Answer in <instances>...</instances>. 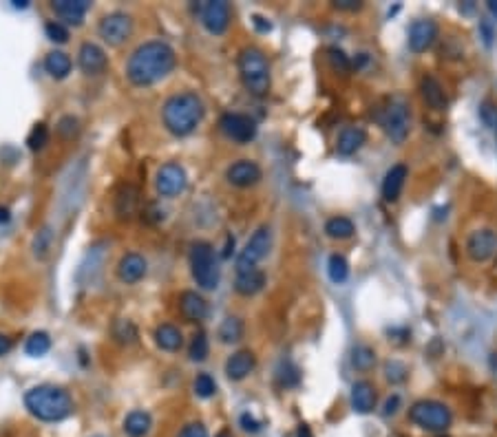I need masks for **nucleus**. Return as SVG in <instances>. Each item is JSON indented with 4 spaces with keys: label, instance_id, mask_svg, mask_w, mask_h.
Returning <instances> with one entry per match:
<instances>
[{
    "label": "nucleus",
    "instance_id": "nucleus-1",
    "mask_svg": "<svg viewBox=\"0 0 497 437\" xmlns=\"http://www.w3.org/2000/svg\"><path fill=\"white\" fill-rule=\"evenodd\" d=\"M175 62L177 56L170 45L162 40H151L133 51L126 62V75L135 86H151L175 69Z\"/></svg>",
    "mask_w": 497,
    "mask_h": 437
},
{
    "label": "nucleus",
    "instance_id": "nucleus-2",
    "mask_svg": "<svg viewBox=\"0 0 497 437\" xmlns=\"http://www.w3.org/2000/svg\"><path fill=\"white\" fill-rule=\"evenodd\" d=\"M24 406L43 422H60L73 413V400L69 391L56 384H40L24 393Z\"/></svg>",
    "mask_w": 497,
    "mask_h": 437
},
{
    "label": "nucleus",
    "instance_id": "nucleus-3",
    "mask_svg": "<svg viewBox=\"0 0 497 437\" xmlns=\"http://www.w3.org/2000/svg\"><path fill=\"white\" fill-rule=\"evenodd\" d=\"M204 102L197 95V93H177L166 100L162 117L164 126L177 137H186L199 126V122L204 119Z\"/></svg>",
    "mask_w": 497,
    "mask_h": 437
},
{
    "label": "nucleus",
    "instance_id": "nucleus-4",
    "mask_svg": "<svg viewBox=\"0 0 497 437\" xmlns=\"http://www.w3.org/2000/svg\"><path fill=\"white\" fill-rule=\"evenodd\" d=\"M239 75L244 86L252 95L263 98L270 91V64L263 56V51L257 47H248L239 53Z\"/></svg>",
    "mask_w": 497,
    "mask_h": 437
},
{
    "label": "nucleus",
    "instance_id": "nucleus-5",
    "mask_svg": "<svg viewBox=\"0 0 497 437\" xmlns=\"http://www.w3.org/2000/svg\"><path fill=\"white\" fill-rule=\"evenodd\" d=\"M380 124L387 132V137L394 144H402L409 135V126H411V111H409V102L405 95H394L389 98L385 109L380 113Z\"/></svg>",
    "mask_w": 497,
    "mask_h": 437
},
{
    "label": "nucleus",
    "instance_id": "nucleus-6",
    "mask_svg": "<svg viewBox=\"0 0 497 437\" xmlns=\"http://www.w3.org/2000/svg\"><path fill=\"white\" fill-rule=\"evenodd\" d=\"M191 272L201 289H214L219 285V265L214 250L206 241H197L191 250Z\"/></svg>",
    "mask_w": 497,
    "mask_h": 437
},
{
    "label": "nucleus",
    "instance_id": "nucleus-7",
    "mask_svg": "<svg viewBox=\"0 0 497 437\" xmlns=\"http://www.w3.org/2000/svg\"><path fill=\"white\" fill-rule=\"evenodd\" d=\"M409 420L424 431L445 433L451 427L453 415L447 404L436 400H420L409 408Z\"/></svg>",
    "mask_w": 497,
    "mask_h": 437
},
{
    "label": "nucleus",
    "instance_id": "nucleus-8",
    "mask_svg": "<svg viewBox=\"0 0 497 437\" xmlns=\"http://www.w3.org/2000/svg\"><path fill=\"white\" fill-rule=\"evenodd\" d=\"M270 247H272V230L267 228V225H261V228L250 236V241L244 247V252L239 254V259H237V274L257 270V265L267 256Z\"/></svg>",
    "mask_w": 497,
    "mask_h": 437
},
{
    "label": "nucleus",
    "instance_id": "nucleus-9",
    "mask_svg": "<svg viewBox=\"0 0 497 437\" xmlns=\"http://www.w3.org/2000/svg\"><path fill=\"white\" fill-rule=\"evenodd\" d=\"M98 33H100V38L104 40V43L111 45V47L124 45L133 33V18L128 16V13H122V11L109 13V16H104L100 20Z\"/></svg>",
    "mask_w": 497,
    "mask_h": 437
},
{
    "label": "nucleus",
    "instance_id": "nucleus-10",
    "mask_svg": "<svg viewBox=\"0 0 497 437\" xmlns=\"http://www.w3.org/2000/svg\"><path fill=\"white\" fill-rule=\"evenodd\" d=\"M199 18L201 24L206 26V31L212 36L225 33L228 24H230V5L223 0H208V3L199 5Z\"/></svg>",
    "mask_w": 497,
    "mask_h": 437
},
{
    "label": "nucleus",
    "instance_id": "nucleus-11",
    "mask_svg": "<svg viewBox=\"0 0 497 437\" xmlns=\"http://www.w3.org/2000/svg\"><path fill=\"white\" fill-rule=\"evenodd\" d=\"M219 126L223 130V135L237 144H248L257 137V124H254L252 117L244 113H225L219 119Z\"/></svg>",
    "mask_w": 497,
    "mask_h": 437
},
{
    "label": "nucleus",
    "instance_id": "nucleus-12",
    "mask_svg": "<svg viewBox=\"0 0 497 437\" xmlns=\"http://www.w3.org/2000/svg\"><path fill=\"white\" fill-rule=\"evenodd\" d=\"M155 185H157V192L162 197H177L186 190L188 185V175L184 166L179 164H164L157 172V179H155Z\"/></svg>",
    "mask_w": 497,
    "mask_h": 437
},
{
    "label": "nucleus",
    "instance_id": "nucleus-13",
    "mask_svg": "<svg viewBox=\"0 0 497 437\" xmlns=\"http://www.w3.org/2000/svg\"><path fill=\"white\" fill-rule=\"evenodd\" d=\"M497 252V232L495 230H475L466 241V254L471 256V261L482 263L489 261Z\"/></svg>",
    "mask_w": 497,
    "mask_h": 437
},
{
    "label": "nucleus",
    "instance_id": "nucleus-14",
    "mask_svg": "<svg viewBox=\"0 0 497 437\" xmlns=\"http://www.w3.org/2000/svg\"><path fill=\"white\" fill-rule=\"evenodd\" d=\"M438 38V24L433 20H415L409 26V49L413 53H424L431 49Z\"/></svg>",
    "mask_w": 497,
    "mask_h": 437
},
{
    "label": "nucleus",
    "instance_id": "nucleus-15",
    "mask_svg": "<svg viewBox=\"0 0 497 437\" xmlns=\"http://www.w3.org/2000/svg\"><path fill=\"white\" fill-rule=\"evenodd\" d=\"M228 181L237 188H250V185L259 183L261 179V168L257 162H250V159H241V162H235L225 172Z\"/></svg>",
    "mask_w": 497,
    "mask_h": 437
},
{
    "label": "nucleus",
    "instance_id": "nucleus-16",
    "mask_svg": "<svg viewBox=\"0 0 497 437\" xmlns=\"http://www.w3.org/2000/svg\"><path fill=\"white\" fill-rule=\"evenodd\" d=\"M77 62H80V69H82L87 75H98L106 69V53L100 45L96 43H84L80 47L77 53Z\"/></svg>",
    "mask_w": 497,
    "mask_h": 437
},
{
    "label": "nucleus",
    "instance_id": "nucleus-17",
    "mask_svg": "<svg viewBox=\"0 0 497 437\" xmlns=\"http://www.w3.org/2000/svg\"><path fill=\"white\" fill-rule=\"evenodd\" d=\"M117 276L119 281L126 283V285H133L142 281L146 276V261L144 256L135 254V252H128L122 259H119V265H117Z\"/></svg>",
    "mask_w": 497,
    "mask_h": 437
},
{
    "label": "nucleus",
    "instance_id": "nucleus-18",
    "mask_svg": "<svg viewBox=\"0 0 497 437\" xmlns=\"http://www.w3.org/2000/svg\"><path fill=\"white\" fill-rule=\"evenodd\" d=\"M51 9L56 11V16H60L64 22L69 24H82L87 11L91 9V3L89 0H56V3H51Z\"/></svg>",
    "mask_w": 497,
    "mask_h": 437
},
{
    "label": "nucleus",
    "instance_id": "nucleus-19",
    "mask_svg": "<svg viewBox=\"0 0 497 437\" xmlns=\"http://www.w3.org/2000/svg\"><path fill=\"white\" fill-rule=\"evenodd\" d=\"M254 367H257V358H254L252 351H237L232 353L230 358H228V362H225V376L239 382V380H244L248 378Z\"/></svg>",
    "mask_w": 497,
    "mask_h": 437
},
{
    "label": "nucleus",
    "instance_id": "nucleus-20",
    "mask_svg": "<svg viewBox=\"0 0 497 437\" xmlns=\"http://www.w3.org/2000/svg\"><path fill=\"white\" fill-rule=\"evenodd\" d=\"M407 175H409V170H407L405 164H396V166H392V168L387 170V175L383 179V197H385V201H398L402 188H405Z\"/></svg>",
    "mask_w": 497,
    "mask_h": 437
},
{
    "label": "nucleus",
    "instance_id": "nucleus-21",
    "mask_svg": "<svg viewBox=\"0 0 497 437\" xmlns=\"http://www.w3.org/2000/svg\"><path fill=\"white\" fill-rule=\"evenodd\" d=\"M179 309L186 321L199 323L208 316V302L204 296H199L197 291H181L179 296Z\"/></svg>",
    "mask_w": 497,
    "mask_h": 437
},
{
    "label": "nucleus",
    "instance_id": "nucleus-22",
    "mask_svg": "<svg viewBox=\"0 0 497 437\" xmlns=\"http://www.w3.org/2000/svg\"><path fill=\"white\" fill-rule=\"evenodd\" d=\"M376 397L378 395H376L373 384L367 382V380H360L352 387V406L360 415L371 413V411L376 408Z\"/></svg>",
    "mask_w": 497,
    "mask_h": 437
},
{
    "label": "nucleus",
    "instance_id": "nucleus-23",
    "mask_svg": "<svg viewBox=\"0 0 497 437\" xmlns=\"http://www.w3.org/2000/svg\"><path fill=\"white\" fill-rule=\"evenodd\" d=\"M138 208H140V192L138 188L133 185H122L115 197V212L119 219H133L138 215Z\"/></svg>",
    "mask_w": 497,
    "mask_h": 437
},
{
    "label": "nucleus",
    "instance_id": "nucleus-24",
    "mask_svg": "<svg viewBox=\"0 0 497 437\" xmlns=\"http://www.w3.org/2000/svg\"><path fill=\"white\" fill-rule=\"evenodd\" d=\"M367 139V132L358 128V126H347L341 130V135H339V141H336V151H339V155L343 157H349V155H354L362 144H365Z\"/></svg>",
    "mask_w": 497,
    "mask_h": 437
},
{
    "label": "nucleus",
    "instance_id": "nucleus-25",
    "mask_svg": "<svg viewBox=\"0 0 497 437\" xmlns=\"http://www.w3.org/2000/svg\"><path fill=\"white\" fill-rule=\"evenodd\" d=\"M420 91H422V98L426 100V104L431 106V109H436V111L447 109V93L433 75H426L422 79Z\"/></svg>",
    "mask_w": 497,
    "mask_h": 437
},
{
    "label": "nucleus",
    "instance_id": "nucleus-26",
    "mask_svg": "<svg viewBox=\"0 0 497 437\" xmlns=\"http://www.w3.org/2000/svg\"><path fill=\"white\" fill-rule=\"evenodd\" d=\"M265 285V274L261 270H252V272H244V274H237V281H235V289L239 291L241 296H254L259 294Z\"/></svg>",
    "mask_w": 497,
    "mask_h": 437
},
{
    "label": "nucleus",
    "instance_id": "nucleus-27",
    "mask_svg": "<svg viewBox=\"0 0 497 437\" xmlns=\"http://www.w3.org/2000/svg\"><path fill=\"white\" fill-rule=\"evenodd\" d=\"M151 427H153V417H151V413H146V411H131L124 420V433L128 437L149 435Z\"/></svg>",
    "mask_w": 497,
    "mask_h": 437
},
{
    "label": "nucleus",
    "instance_id": "nucleus-28",
    "mask_svg": "<svg viewBox=\"0 0 497 437\" xmlns=\"http://www.w3.org/2000/svg\"><path fill=\"white\" fill-rule=\"evenodd\" d=\"M155 342H157V347L164 351H177L184 344V336L177 327L166 323V325H159L155 329Z\"/></svg>",
    "mask_w": 497,
    "mask_h": 437
},
{
    "label": "nucleus",
    "instance_id": "nucleus-29",
    "mask_svg": "<svg viewBox=\"0 0 497 437\" xmlns=\"http://www.w3.org/2000/svg\"><path fill=\"white\" fill-rule=\"evenodd\" d=\"M71 58L66 56L64 51H51L49 56L45 58V69L51 77H56V79H64L66 75L71 73Z\"/></svg>",
    "mask_w": 497,
    "mask_h": 437
},
{
    "label": "nucleus",
    "instance_id": "nucleus-30",
    "mask_svg": "<svg viewBox=\"0 0 497 437\" xmlns=\"http://www.w3.org/2000/svg\"><path fill=\"white\" fill-rule=\"evenodd\" d=\"M241 336H244V321H241V318L230 316V318H225V321L219 325V340L223 344L239 342Z\"/></svg>",
    "mask_w": 497,
    "mask_h": 437
},
{
    "label": "nucleus",
    "instance_id": "nucleus-31",
    "mask_svg": "<svg viewBox=\"0 0 497 437\" xmlns=\"http://www.w3.org/2000/svg\"><path fill=\"white\" fill-rule=\"evenodd\" d=\"M325 232L329 238H339V241H343V238L352 236L356 232V228L347 217H334L325 223Z\"/></svg>",
    "mask_w": 497,
    "mask_h": 437
},
{
    "label": "nucleus",
    "instance_id": "nucleus-32",
    "mask_svg": "<svg viewBox=\"0 0 497 437\" xmlns=\"http://www.w3.org/2000/svg\"><path fill=\"white\" fill-rule=\"evenodd\" d=\"M49 349H51V338H49L47 331H36V334H31L29 338H27V344H24L27 355L40 358V355H45Z\"/></svg>",
    "mask_w": 497,
    "mask_h": 437
},
{
    "label": "nucleus",
    "instance_id": "nucleus-33",
    "mask_svg": "<svg viewBox=\"0 0 497 437\" xmlns=\"http://www.w3.org/2000/svg\"><path fill=\"white\" fill-rule=\"evenodd\" d=\"M376 362V351L371 347H367V344H358V347H354L352 351V365L354 369L358 371H369Z\"/></svg>",
    "mask_w": 497,
    "mask_h": 437
},
{
    "label": "nucleus",
    "instance_id": "nucleus-34",
    "mask_svg": "<svg viewBox=\"0 0 497 437\" xmlns=\"http://www.w3.org/2000/svg\"><path fill=\"white\" fill-rule=\"evenodd\" d=\"M327 274L334 283H345L347 276H349V263L345 261V256L341 254H332L329 256V263H327Z\"/></svg>",
    "mask_w": 497,
    "mask_h": 437
},
{
    "label": "nucleus",
    "instance_id": "nucleus-35",
    "mask_svg": "<svg viewBox=\"0 0 497 437\" xmlns=\"http://www.w3.org/2000/svg\"><path fill=\"white\" fill-rule=\"evenodd\" d=\"M51 241H53V234L49 228H43L36 238H34V254L40 259V261H45L49 256V250H51Z\"/></svg>",
    "mask_w": 497,
    "mask_h": 437
},
{
    "label": "nucleus",
    "instance_id": "nucleus-36",
    "mask_svg": "<svg viewBox=\"0 0 497 437\" xmlns=\"http://www.w3.org/2000/svg\"><path fill=\"white\" fill-rule=\"evenodd\" d=\"M208 338L204 331H199V334H195L193 342H191V360L193 362H204L206 358H208Z\"/></svg>",
    "mask_w": 497,
    "mask_h": 437
},
{
    "label": "nucleus",
    "instance_id": "nucleus-37",
    "mask_svg": "<svg viewBox=\"0 0 497 437\" xmlns=\"http://www.w3.org/2000/svg\"><path fill=\"white\" fill-rule=\"evenodd\" d=\"M47 141H49V128L45 124H36L29 132V137H27V146L31 151H43Z\"/></svg>",
    "mask_w": 497,
    "mask_h": 437
},
{
    "label": "nucleus",
    "instance_id": "nucleus-38",
    "mask_svg": "<svg viewBox=\"0 0 497 437\" xmlns=\"http://www.w3.org/2000/svg\"><path fill=\"white\" fill-rule=\"evenodd\" d=\"M195 393L199 397H204V400H208V397H212L214 393H217V382L212 380L210 374H199L197 380H195Z\"/></svg>",
    "mask_w": 497,
    "mask_h": 437
},
{
    "label": "nucleus",
    "instance_id": "nucleus-39",
    "mask_svg": "<svg viewBox=\"0 0 497 437\" xmlns=\"http://www.w3.org/2000/svg\"><path fill=\"white\" fill-rule=\"evenodd\" d=\"M407 367L398 362V360H392V362H387L385 365V378L392 382V384H400V382H405L407 380Z\"/></svg>",
    "mask_w": 497,
    "mask_h": 437
},
{
    "label": "nucleus",
    "instance_id": "nucleus-40",
    "mask_svg": "<svg viewBox=\"0 0 497 437\" xmlns=\"http://www.w3.org/2000/svg\"><path fill=\"white\" fill-rule=\"evenodd\" d=\"M113 334L119 342H133L138 338V329L133 327L131 321H117L115 323V329H113Z\"/></svg>",
    "mask_w": 497,
    "mask_h": 437
},
{
    "label": "nucleus",
    "instance_id": "nucleus-41",
    "mask_svg": "<svg viewBox=\"0 0 497 437\" xmlns=\"http://www.w3.org/2000/svg\"><path fill=\"white\" fill-rule=\"evenodd\" d=\"M480 119L484 122V126H489L491 130L497 132V106L491 102H482L480 104Z\"/></svg>",
    "mask_w": 497,
    "mask_h": 437
},
{
    "label": "nucleus",
    "instance_id": "nucleus-42",
    "mask_svg": "<svg viewBox=\"0 0 497 437\" xmlns=\"http://www.w3.org/2000/svg\"><path fill=\"white\" fill-rule=\"evenodd\" d=\"M45 31H47V38L49 40H53V43H66V40H69V31L64 29V24H60V22H56V20H49L47 24H45Z\"/></svg>",
    "mask_w": 497,
    "mask_h": 437
},
{
    "label": "nucleus",
    "instance_id": "nucleus-43",
    "mask_svg": "<svg viewBox=\"0 0 497 437\" xmlns=\"http://www.w3.org/2000/svg\"><path fill=\"white\" fill-rule=\"evenodd\" d=\"M58 132H60L64 139H71L75 132H77V119L71 117V115L62 117L60 122H58Z\"/></svg>",
    "mask_w": 497,
    "mask_h": 437
},
{
    "label": "nucleus",
    "instance_id": "nucleus-44",
    "mask_svg": "<svg viewBox=\"0 0 497 437\" xmlns=\"http://www.w3.org/2000/svg\"><path fill=\"white\" fill-rule=\"evenodd\" d=\"M327 53H329V60H332V64H334V69H339L341 73H347L349 69H352V64H349L347 56H345L341 49H329Z\"/></svg>",
    "mask_w": 497,
    "mask_h": 437
},
{
    "label": "nucleus",
    "instance_id": "nucleus-45",
    "mask_svg": "<svg viewBox=\"0 0 497 437\" xmlns=\"http://www.w3.org/2000/svg\"><path fill=\"white\" fill-rule=\"evenodd\" d=\"M239 424H241V429H244L246 433H259L261 429H263V424L254 417V415H250V413H244L239 417Z\"/></svg>",
    "mask_w": 497,
    "mask_h": 437
},
{
    "label": "nucleus",
    "instance_id": "nucleus-46",
    "mask_svg": "<svg viewBox=\"0 0 497 437\" xmlns=\"http://www.w3.org/2000/svg\"><path fill=\"white\" fill-rule=\"evenodd\" d=\"M177 437H208V431L201 422H193V424H188Z\"/></svg>",
    "mask_w": 497,
    "mask_h": 437
},
{
    "label": "nucleus",
    "instance_id": "nucleus-47",
    "mask_svg": "<svg viewBox=\"0 0 497 437\" xmlns=\"http://www.w3.org/2000/svg\"><path fill=\"white\" fill-rule=\"evenodd\" d=\"M334 7L339 9V11H360L362 3H360V0H336Z\"/></svg>",
    "mask_w": 497,
    "mask_h": 437
},
{
    "label": "nucleus",
    "instance_id": "nucleus-48",
    "mask_svg": "<svg viewBox=\"0 0 497 437\" xmlns=\"http://www.w3.org/2000/svg\"><path fill=\"white\" fill-rule=\"evenodd\" d=\"M398 406H400V397H398V395H392V397H389V400L385 402V411H383V413H385V415H394L396 411H398Z\"/></svg>",
    "mask_w": 497,
    "mask_h": 437
},
{
    "label": "nucleus",
    "instance_id": "nucleus-49",
    "mask_svg": "<svg viewBox=\"0 0 497 437\" xmlns=\"http://www.w3.org/2000/svg\"><path fill=\"white\" fill-rule=\"evenodd\" d=\"M11 347H13V342H11V338H7L5 334H0V355H5V353H9V351H11Z\"/></svg>",
    "mask_w": 497,
    "mask_h": 437
},
{
    "label": "nucleus",
    "instance_id": "nucleus-50",
    "mask_svg": "<svg viewBox=\"0 0 497 437\" xmlns=\"http://www.w3.org/2000/svg\"><path fill=\"white\" fill-rule=\"evenodd\" d=\"M252 22H254V26H257L259 31H270V29H272V24H270V22H265L261 16H254Z\"/></svg>",
    "mask_w": 497,
    "mask_h": 437
},
{
    "label": "nucleus",
    "instance_id": "nucleus-51",
    "mask_svg": "<svg viewBox=\"0 0 497 437\" xmlns=\"http://www.w3.org/2000/svg\"><path fill=\"white\" fill-rule=\"evenodd\" d=\"M297 437H314V435H312V431H310L307 424H301L299 431H297Z\"/></svg>",
    "mask_w": 497,
    "mask_h": 437
},
{
    "label": "nucleus",
    "instance_id": "nucleus-52",
    "mask_svg": "<svg viewBox=\"0 0 497 437\" xmlns=\"http://www.w3.org/2000/svg\"><path fill=\"white\" fill-rule=\"evenodd\" d=\"M9 219H11V212H9V208L0 206V223H7Z\"/></svg>",
    "mask_w": 497,
    "mask_h": 437
},
{
    "label": "nucleus",
    "instance_id": "nucleus-53",
    "mask_svg": "<svg viewBox=\"0 0 497 437\" xmlns=\"http://www.w3.org/2000/svg\"><path fill=\"white\" fill-rule=\"evenodd\" d=\"M235 247V238L232 236H228V245H225V250H223V256L228 259V256H230V250Z\"/></svg>",
    "mask_w": 497,
    "mask_h": 437
},
{
    "label": "nucleus",
    "instance_id": "nucleus-54",
    "mask_svg": "<svg viewBox=\"0 0 497 437\" xmlns=\"http://www.w3.org/2000/svg\"><path fill=\"white\" fill-rule=\"evenodd\" d=\"M489 9H491L493 16L497 18V0H489Z\"/></svg>",
    "mask_w": 497,
    "mask_h": 437
},
{
    "label": "nucleus",
    "instance_id": "nucleus-55",
    "mask_svg": "<svg viewBox=\"0 0 497 437\" xmlns=\"http://www.w3.org/2000/svg\"><path fill=\"white\" fill-rule=\"evenodd\" d=\"M27 5H29L27 0H13V7H16V9H24Z\"/></svg>",
    "mask_w": 497,
    "mask_h": 437
},
{
    "label": "nucleus",
    "instance_id": "nucleus-56",
    "mask_svg": "<svg viewBox=\"0 0 497 437\" xmlns=\"http://www.w3.org/2000/svg\"><path fill=\"white\" fill-rule=\"evenodd\" d=\"M217 437H232V435H230V433H228V431H223V433H219Z\"/></svg>",
    "mask_w": 497,
    "mask_h": 437
},
{
    "label": "nucleus",
    "instance_id": "nucleus-57",
    "mask_svg": "<svg viewBox=\"0 0 497 437\" xmlns=\"http://www.w3.org/2000/svg\"><path fill=\"white\" fill-rule=\"evenodd\" d=\"M96 437H104V435H96Z\"/></svg>",
    "mask_w": 497,
    "mask_h": 437
},
{
    "label": "nucleus",
    "instance_id": "nucleus-58",
    "mask_svg": "<svg viewBox=\"0 0 497 437\" xmlns=\"http://www.w3.org/2000/svg\"><path fill=\"white\" fill-rule=\"evenodd\" d=\"M440 437H447V435H440Z\"/></svg>",
    "mask_w": 497,
    "mask_h": 437
}]
</instances>
